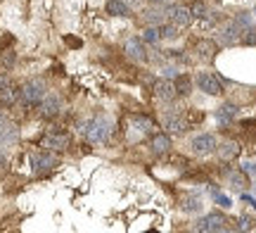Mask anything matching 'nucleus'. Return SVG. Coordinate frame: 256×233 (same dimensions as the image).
I'll return each instance as SVG.
<instances>
[{"label":"nucleus","instance_id":"nucleus-1","mask_svg":"<svg viewBox=\"0 0 256 233\" xmlns=\"http://www.w3.org/2000/svg\"><path fill=\"white\" fill-rule=\"evenodd\" d=\"M81 131L88 143H107L112 138V133H114V124L107 117H98V119L86 121L81 126Z\"/></svg>","mask_w":256,"mask_h":233},{"label":"nucleus","instance_id":"nucleus-2","mask_svg":"<svg viewBox=\"0 0 256 233\" xmlns=\"http://www.w3.org/2000/svg\"><path fill=\"white\" fill-rule=\"evenodd\" d=\"M43 95H46V81L40 79H31L19 88V100L24 105H38L43 100Z\"/></svg>","mask_w":256,"mask_h":233},{"label":"nucleus","instance_id":"nucleus-3","mask_svg":"<svg viewBox=\"0 0 256 233\" xmlns=\"http://www.w3.org/2000/svg\"><path fill=\"white\" fill-rule=\"evenodd\" d=\"M194 84L200 91H204L206 95H218L223 91V84H220V79L216 74H211V72H200L197 79H194Z\"/></svg>","mask_w":256,"mask_h":233},{"label":"nucleus","instance_id":"nucleus-4","mask_svg":"<svg viewBox=\"0 0 256 233\" xmlns=\"http://www.w3.org/2000/svg\"><path fill=\"white\" fill-rule=\"evenodd\" d=\"M190 148L194 155H209V152L218 148V140H216L214 133H200V136H194L190 140Z\"/></svg>","mask_w":256,"mask_h":233},{"label":"nucleus","instance_id":"nucleus-5","mask_svg":"<svg viewBox=\"0 0 256 233\" xmlns=\"http://www.w3.org/2000/svg\"><path fill=\"white\" fill-rule=\"evenodd\" d=\"M38 112H40V117L43 119H52V117H57L60 114V110H62V98L55 93H46L43 95V100L38 103Z\"/></svg>","mask_w":256,"mask_h":233},{"label":"nucleus","instance_id":"nucleus-6","mask_svg":"<svg viewBox=\"0 0 256 233\" xmlns=\"http://www.w3.org/2000/svg\"><path fill=\"white\" fill-rule=\"evenodd\" d=\"M242 34H244V29L232 19V22H228V24H223V27H220L218 38H220V43H223V46H235V43L242 41Z\"/></svg>","mask_w":256,"mask_h":233},{"label":"nucleus","instance_id":"nucleus-7","mask_svg":"<svg viewBox=\"0 0 256 233\" xmlns=\"http://www.w3.org/2000/svg\"><path fill=\"white\" fill-rule=\"evenodd\" d=\"M228 228V219L218 212H214V214H206L204 219H200L197 224H194V231H226Z\"/></svg>","mask_w":256,"mask_h":233},{"label":"nucleus","instance_id":"nucleus-8","mask_svg":"<svg viewBox=\"0 0 256 233\" xmlns=\"http://www.w3.org/2000/svg\"><path fill=\"white\" fill-rule=\"evenodd\" d=\"M52 167H57V157L50 150H46V152H34V155H31V169H34L36 174H46V171H50Z\"/></svg>","mask_w":256,"mask_h":233},{"label":"nucleus","instance_id":"nucleus-9","mask_svg":"<svg viewBox=\"0 0 256 233\" xmlns=\"http://www.w3.org/2000/svg\"><path fill=\"white\" fill-rule=\"evenodd\" d=\"M69 143H72V136H69V133H62V131H55V133L43 136V148L50 150V152H62V150L69 148Z\"/></svg>","mask_w":256,"mask_h":233},{"label":"nucleus","instance_id":"nucleus-10","mask_svg":"<svg viewBox=\"0 0 256 233\" xmlns=\"http://www.w3.org/2000/svg\"><path fill=\"white\" fill-rule=\"evenodd\" d=\"M124 50H126V55L130 57V60H136V62H145L147 60V50H145V41H142V38H138V36L128 38Z\"/></svg>","mask_w":256,"mask_h":233},{"label":"nucleus","instance_id":"nucleus-11","mask_svg":"<svg viewBox=\"0 0 256 233\" xmlns=\"http://www.w3.org/2000/svg\"><path fill=\"white\" fill-rule=\"evenodd\" d=\"M168 19L176 27H188L194 17H192V10L188 5H174V8H168Z\"/></svg>","mask_w":256,"mask_h":233},{"label":"nucleus","instance_id":"nucleus-12","mask_svg":"<svg viewBox=\"0 0 256 233\" xmlns=\"http://www.w3.org/2000/svg\"><path fill=\"white\" fill-rule=\"evenodd\" d=\"M164 129L168 131V133H180V131H185L183 112H178V110H168V112L164 114Z\"/></svg>","mask_w":256,"mask_h":233},{"label":"nucleus","instance_id":"nucleus-13","mask_svg":"<svg viewBox=\"0 0 256 233\" xmlns=\"http://www.w3.org/2000/svg\"><path fill=\"white\" fill-rule=\"evenodd\" d=\"M19 140V129L17 124H12V121H5L2 126H0V148H10V145H14Z\"/></svg>","mask_w":256,"mask_h":233},{"label":"nucleus","instance_id":"nucleus-14","mask_svg":"<svg viewBox=\"0 0 256 233\" xmlns=\"http://www.w3.org/2000/svg\"><path fill=\"white\" fill-rule=\"evenodd\" d=\"M154 93H156L159 100H164V103H174L176 98H178V88H176L174 81L164 79V81H159V84L154 86Z\"/></svg>","mask_w":256,"mask_h":233},{"label":"nucleus","instance_id":"nucleus-15","mask_svg":"<svg viewBox=\"0 0 256 233\" xmlns=\"http://www.w3.org/2000/svg\"><path fill=\"white\" fill-rule=\"evenodd\" d=\"M218 150V157L223 159V162H230V159H235L240 155V143L238 140H223L220 143V148H216Z\"/></svg>","mask_w":256,"mask_h":233},{"label":"nucleus","instance_id":"nucleus-16","mask_svg":"<svg viewBox=\"0 0 256 233\" xmlns=\"http://www.w3.org/2000/svg\"><path fill=\"white\" fill-rule=\"evenodd\" d=\"M17 98H19V91L12 84H8V86H2V88H0V105L10 107V105L17 103Z\"/></svg>","mask_w":256,"mask_h":233},{"label":"nucleus","instance_id":"nucleus-17","mask_svg":"<svg viewBox=\"0 0 256 233\" xmlns=\"http://www.w3.org/2000/svg\"><path fill=\"white\" fill-rule=\"evenodd\" d=\"M107 15H112V17H126L128 5L121 3V0H107Z\"/></svg>","mask_w":256,"mask_h":233},{"label":"nucleus","instance_id":"nucleus-18","mask_svg":"<svg viewBox=\"0 0 256 233\" xmlns=\"http://www.w3.org/2000/svg\"><path fill=\"white\" fill-rule=\"evenodd\" d=\"M168 148H171V138H168V136H164V133H159V136H154V138H152V150H154L156 155H162V152H166Z\"/></svg>","mask_w":256,"mask_h":233},{"label":"nucleus","instance_id":"nucleus-19","mask_svg":"<svg viewBox=\"0 0 256 233\" xmlns=\"http://www.w3.org/2000/svg\"><path fill=\"white\" fill-rule=\"evenodd\" d=\"M183 212H188V214H192V212H200L202 209V197H197V195H188V197H183Z\"/></svg>","mask_w":256,"mask_h":233},{"label":"nucleus","instance_id":"nucleus-20","mask_svg":"<svg viewBox=\"0 0 256 233\" xmlns=\"http://www.w3.org/2000/svg\"><path fill=\"white\" fill-rule=\"evenodd\" d=\"M197 53H200V57H204V60H214V55H216V43L202 41L200 46H197Z\"/></svg>","mask_w":256,"mask_h":233},{"label":"nucleus","instance_id":"nucleus-21","mask_svg":"<svg viewBox=\"0 0 256 233\" xmlns=\"http://www.w3.org/2000/svg\"><path fill=\"white\" fill-rule=\"evenodd\" d=\"M230 186L235 188V190H244V188L249 186V181H247V174L242 171H235V174H230Z\"/></svg>","mask_w":256,"mask_h":233},{"label":"nucleus","instance_id":"nucleus-22","mask_svg":"<svg viewBox=\"0 0 256 233\" xmlns=\"http://www.w3.org/2000/svg\"><path fill=\"white\" fill-rule=\"evenodd\" d=\"M178 29L180 27H176L174 22H171V24H162V27H159V38H164V41H174V38H178Z\"/></svg>","mask_w":256,"mask_h":233},{"label":"nucleus","instance_id":"nucleus-23","mask_svg":"<svg viewBox=\"0 0 256 233\" xmlns=\"http://www.w3.org/2000/svg\"><path fill=\"white\" fill-rule=\"evenodd\" d=\"M216 117H218V121H223V124H226V121H232L235 117H238V110H235L232 105H223L218 112H216Z\"/></svg>","mask_w":256,"mask_h":233},{"label":"nucleus","instance_id":"nucleus-24","mask_svg":"<svg viewBox=\"0 0 256 233\" xmlns=\"http://www.w3.org/2000/svg\"><path fill=\"white\" fill-rule=\"evenodd\" d=\"M140 38H142L145 43H156V41H159V27H145Z\"/></svg>","mask_w":256,"mask_h":233},{"label":"nucleus","instance_id":"nucleus-25","mask_svg":"<svg viewBox=\"0 0 256 233\" xmlns=\"http://www.w3.org/2000/svg\"><path fill=\"white\" fill-rule=\"evenodd\" d=\"M238 228L240 231H252V228H254V219H252V216H240Z\"/></svg>","mask_w":256,"mask_h":233},{"label":"nucleus","instance_id":"nucleus-26","mask_svg":"<svg viewBox=\"0 0 256 233\" xmlns=\"http://www.w3.org/2000/svg\"><path fill=\"white\" fill-rule=\"evenodd\" d=\"M214 200H216V202H218L220 207H226V209H228V207H232V200H230L228 195L218 193V190H214Z\"/></svg>","mask_w":256,"mask_h":233},{"label":"nucleus","instance_id":"nucleus-27","mask_svg":"<svg viewBox=\"0 0 256 233\" xmlns=\"http://www.w3.org/2000/svg\"><path fill=\"white\" fill-rule=\"evenodd\" d=\"M242 41H244L247 46H256V29H254V27L247 29V31L242 34Z\"/></svg>","mask_w":256,"mask_h":233},{"label":"nucleus","instance_id":"nucleus-28","mask_svg":"<svg viewBox=\"0 0 256 233\" xmlns=\"http://www.w3.org/2000/svg\"><path fill=\"white\" fill-rule=\"evenodd\" d=\"M192 17H197V19H204L206 17V8L202 5V3H197V5H192Z\"/></svg>","mask_w":256,"mask_h":233},{"label":"nucleus","instance_id":"nucleus-29","mask_svg":"<svg viewBox=\"0 0 256 233\" xmlns=\"http://www.w3.org/2000/svg\"><path fill=\"white\" fill-rule=\"evenodd\" d=\"M176 88H178V93H190V91H188V88H190V81H188V79H180V81H178V84H176Z\"/></svg>","mask_w":256,"mask_h":233},{"label":"nucleus","instance_id":"nucleus-30","mask_svg":"<svg viewBox=\"0 0 256 233\" xmlns=\"http://www.w3.org/2000/svg\"><path fill=\"white\" fill-rule=\"evenodd\" d=\"M242 171H244V174L256 176V162H244V164H242Z\"/></svg>","mask_w":256,"mask_h":233},{"label":"nucleus","instance_id":"nucleus-31","mask_svg":"<svg viewBox=\"0 0 256 233\" xmlns=\"http://www.w3.org/2000/svg\"><path fill=\"white\" fill-rule=\"evenodd\" d=\"M8 84H12L8 76H0V88H2V86H8Z\"/></svg>","mask_w":256,"mask_h":233},{"label":"nucleus","instance_id":"nucleus-32","mask_svg":"<svg viewBox=\"0 0 256 233\" xmlns=\"http://www.w3.org/2000/svg\"><path fill=\"white\" fill-rule=\"evenodd\" d=\"M5 121H8V114H5V112H0V126H2Z\"/></svg>","mask_w":256,"mask_h":233},{"label":"nucleus","instance_id":"nucleus-33","mask_svg":"<svg viewBox=\"0 0 256 233\" xmlns=\"http://www.w3.org/2000/svg\"><path fill=\"white\" fill-rule=\"evenodd\" d=\"M2 164H5V155L0 152V167H2Z\"/></svg>","mask_w":256,"mask_h":233},{"label":"nucleus","instance_id":"nucleus-34","mask_svg":"<svg viewBox=\"0 0 256 233\" xmlns=\"http://www.w3.org/2000/svg\"><path fill=\"white\" fill-rule=\"evenodd\" d=\"M254 17H256V8H254Z\"/></svg>","mask_w":256,"mask_h":233}]
</instances>
